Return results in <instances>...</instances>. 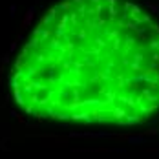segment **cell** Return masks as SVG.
Instances as JSON below:
<instances>
[{
	"instance_id": "cell-1",
	"label": "cell",
	"mask_w": 159,
	"mask_h": 159,
	"mask_svg": "<svg viewBox=\"0 0 159 159\" xmlns=\"http://www.w3.org/2000/svg\"><path fill=\"white\" fill-rule=\"evenodd\" d=\"M130 141H132V143H143L144 139H143V137H132Z\"/></svg>"
}]
</instances>
